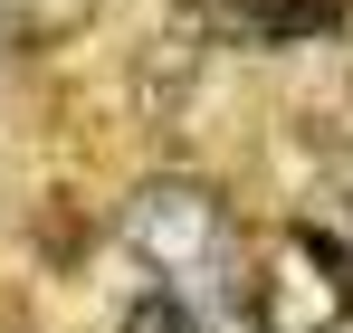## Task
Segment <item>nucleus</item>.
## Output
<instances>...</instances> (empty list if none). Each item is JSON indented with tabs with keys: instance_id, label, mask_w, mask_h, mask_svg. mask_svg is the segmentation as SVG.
<instances>
[{
	"instance_id": "obj_1",
	"label": "nucleus",
	"mask_w": 353,
	"mask_h": 333,
	"mask_svg": "<svg viewBox=\"0 0 353 333\" xmlns=\"http://www.w3.org/2000/svg\"><path fill=\"white\" fill-rule=\"evenodd\" d=\"M124 248L172 277L181 305H210V295H248L258 257H248V228L230 219V200L210 181H143L124 200Z\"/></svg>"
},
{
	"instance_id": "obj_2",
	"label": "nucleus",
	"mask_w": 353,
	"mask_h": 333,
	"mask_svg": "<svg viewBox=\"0 0 353 333\" xmlns=\"http://www.w3.org/2000/svg\"><path fill=\"white\" fill-rule=\"evenodd\" d=\"M344 277H353V248H344V238L296 228L287 248L248 277V324H258V333H334Z\"/></svg>"
},
{
	"instance_id": "obj_3",
	"label": "nucleus",
	"mask_w": 353,
	"mask_h": 333,
	"mask_svg": "<svg viewBox=\"0 0 353 333\" xmlns=\"http://www.w3.org/2000/svg\"><path fill=\"white\" fill-rule=\"evenodd\" d=\"M172 10L191 39H220V48H305L344 29V0H172Z\"/></svg>"
},
{
	"instance_id": "obj_4",
	"label": "nucleus",
	"mask_w": 353,
	"mask_h": 333,
	"mask_svg": "<svg viewBox=\"0 0 353 333\" xmlns=\"http://www.w3.org/2000/svg\"><path fill=\"white\" fill-rule=\"evenodd\" d=\"M124 333H210V324H201V305H181L172 286H153V295L124 305Z\"/></svg>"
}]
</instances>
